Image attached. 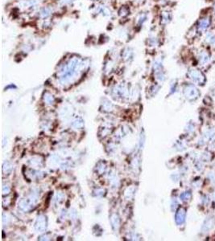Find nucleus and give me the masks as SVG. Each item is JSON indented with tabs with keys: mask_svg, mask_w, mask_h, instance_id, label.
<instances>
[{
	"mask_svg": "<svg viewBox=\"0 0 215 241\" xmlns=\"http://www.w3.org/2000/svg\"><path fill=\"white\" fill-rule=\"evenodd\" d=\"M188 76L194 83L199 85H202L205 82V77L200 70L191 69L188 73Z\"/></svg>",
	"mask_w": 215,
	"mask_h": 241,
	"instance_id": "nucleus-1",
	"label": "nucleus"
},
{
	"mask_svg": "<svg viewBox=\"0 0 215 241\" xmlns=\"http://www.w3.org/2000/svg\"><path fill=\"white\" fill-rule=\"evenodd\" d=\"M184 93L185 96L186 97V98L190 101L196 100V99H197V98L199 97V96H200V92H199V90L197 89L194 85H187L185 88Z\"/></svg>",
	"mask_w": 215,
	"mask_h": 241,
	"instance_id": "nucleus-2",
	"label": "nucleus"
},
{
	"mask_svg": "<svg viewBox=\"0 0 215 241\" xmlns=\"http://www.w3.org/2000/svg\"><path fill=\"white\" fill-rule=\"evenodd\" d=\"M211 24V19L209 16H205L201 18L197 23V31L199 33H202L206 31Z\"/></svg>",
	"mask_w": 215,
	"mask_h": 241,
	"instance_id": "nucleus-3",
	"label": "nucleus"
},
{
	"mask_svg": "<svg viewBox=\"0 0 215 241\" xmlns=\"http://www.w3.org/2000/svg\"><path fill=\"white\" fill-rule=\"evenodd\" d=\"M198 60L201 65H207V64L210 61V56H209V53L207 52H205V51H201V52L199 53Z\"/></svg>",
	"mask_w": 215,
	"mask_h": 241,
	"instance_id": "nucleus-4",
	"label": "nucleus"
},
{
	"mask_svg": "<svg viewBox=\"0 0 215 241\" xmlns=\"http://www.w3.org/2000/svg\"><path fill=\"white\" fill-rule=\"evenodd\" d=\"M161 23L164 25H166L168 23H170V21L172 19V14L170 11H163L161 13Z\"/></svg>",
	"mask_w": 215,
	"mask_h": 241,
	"instance_id": "nucleus-5",
	"label": "nucleus"
},
{
	"mask_svg": "<svg viewBox=\"0 0 215 241\" xmlns=\"http://www.w3.org/2000/svg\"><path fill=\"white\" fill-rule=\"evenodd\" d=\"M185 218V211L183 208H181L176 213V221L178 224H181L182 223H184Z\"/></svg>",
	"mask_w": 215,
	"mask_h": 241,
	"instance_id": "nucleus-6",
	"label": "nucleus"
},
{
	"mask_svg": "<svg viewBox=\"0 0 215 241\" xmlns=\"http://www.w3.org/2000/svg\"><path fill=\"white\" fill-rule=\"evenodd\" d=\"M205 40L207 44L213 45L215 40V34L212 33L211 31H207V33L206 35H205Z\"/></svg>",
	"mask_w": 215,
	"mask_h": 241,
	"instance_id": "nucleus-7",
	"label": "nucleus"
},
{
	"mask_svg": "<svg viewBox=\"0 0 215 241\" xmlns=\"http://www.w3.org/2000/svg\"><path fill=\"white\" fill-rule=\"evenodd\" d=\"M51 15V9L49 7H44L40 11V17L42 19H46Z\"/></svg>",
	"mask_w": 215,
	"mask_h": 241,
	"instance_id": "nucleus-8",
	"label": "nucleus"
},
{
	"mask_svg": "<svg viewBox=\"0 0 215 241\" xmlns=\"http://www.w3.org/2000/svg\"><path fill=\"white\" fill-rule=\"evenodd\" d=\"M146 19H147L146 14H140V15L138 16V18H137V23L140 24V25H141V24H143V23L146 21Z\"/></svg>",
	"mask_w": 215,
	"mask_h": 241,
	"instance_id": "nucleus-9",
	"label": "nucleus"
},
{
	"mask_svg": "<svg viewBox=\"0 0 215 241\" xmlns=\"http://www.w3.org/2000/svg\"><path fill=\"white\" fill-rule=\"evenodd\" d=\"M128 13H129V10L125 6L122 7L120 10H119V15H121V16H126L127 15H128Z\"/></svg>",
	"mask_w": 215,
	"mask_h": 241,
	"instance_id": "nucleus-10",
	"label": "nucleus"
},
{
	"mask_svg": "<svg viewBox=\"0 0 215 241\" xmlns=\"http://www.w3.org/2000/svg\"><path fill=\"white\" fill-rule=\"evenodd\" d=\"M191 198V194L189 192H186V193H184L183 195H181V199L184 201H187Z\"/></svg>",
	"mask_w": 215,
	"mask_h": 241,
	"instance_id": "nucleus-11",
	"label": "nucleus"
},
{
	"mask_svg": "<svg viewBox=\"0 0 215 241\" xmlns=\"http://www.w3.org/2000/svg\"><path fill=\"white\" fill-rule=\"evenodd\" d=\"M61 2L63 3H65V4H69V3L73 2V0H61Z\"/></svg>",
	"mask_w": 215,
	"mask_h": 241,
	"instance_id": "nucleus-12",
	"label": "nucleus"
},
{
	"mask_svg": "<svg viewBox=\"0 0 215 241\" xmlns=\"http://www.w3.org/2000/svg\"><path fill=\"white\" fill-rule=\"evenodd\" d=\"M213 14H214L215 15V2H214V4H213Z\"/></svg>",
	"mask_w": 215,
	"mask_h": 241,
	"instance_id": "nucleus-13",
	"label": "nucleus"
},
{
	"mask_svg": "<svg viewBox=\"0 0 215 241\" xmlns=\"http://www.w3.org/2000/svg\"><path fill=\"white\" fill-rule=\"evenodd\" d=\"M213 45L214 46V47H215V40H214V43H213Z\"/></svg>",
	"mask_w": 215,
	"mask_h": 241,
	"instance_id": "nucleus-14",
	"label": "nucleus"
},
{
	"mask_svg": "<svg viewBox=\"0 0 215 241\" xmlns=\"http://www.w3.org/2000/svg\"><path fill=\"white\" fill-rule=\"evenodd\" d=\"M94 1H96V0H94Z\"/></svg>",
	"mask_w": 215,
	"mask_h": 241,
	"instance_id": "nucleus-15",
	"label": "nucleus"
}]
</instances>
